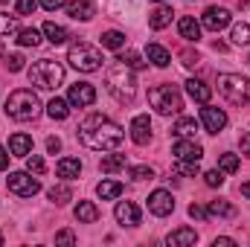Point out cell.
Here are the masks:
<instances>
[{
    "instance_id": "obj_52",
    "label": "cell",
    "mask_w": 250,
    "mask_h": 247,
    "mask_svg": "<svg viewBox=\"0 0 250 247\" xmlns=\"http://www.w3.org/2000/svg\"><path fill=\"white\" fill-rule=\"evenodd\" d=\"M242 195H245V198H250V184H245V186H242Z\"/></svg>"
},
{
    "instance_id": "obj_40",
    "label": "cell",
    "mask_w": 250,
    "mask_h": 247,
    "mask_svg": "<svg viewBox=\"0 0 250 247\" xmlns=\"http://www.w3.org/2000/svg\"><path fill=\"white\" fill-rule=\"evenodd\" d=\"M204 184L212 186V189H215V186H221V184H224V172H221V169H209V172L204 175Z\"/></svg>"
},
{
    "instance_id": "obj_37",
    "label": "cell",
    "mask_w": 250,
    "mask_h": 247,
    "mask_svg": "<svg viewBox=\"0 0 250 247\" xmlns=\"http://www.w3.org/2000/svg\"><path fill=\"white\" fill-rule=\"evenodd\" d=\"M120 62H125L128 67H131V70H143V67H146V62H143V56H140V53H134V50H128V53H123V56H120Z\"/></svg>"
},
{
    "instance_id": "obj_13",
    "label": "cell",
    "mask_w": 250,
    "mask_h": 247,
    "mask_svg": "<svg viewBox=\"0 0 250 247\" xmlns=\"http://www.w3.org/2000/svg\"><path fill=\"white\" fill-rule=\"evenodd\" d=\"M172 154L175 160H201L204 148L195 143V137H178V143L172 145Z\"/></svg>"
},
{
    "instance_id": "obj_6",
    "label": "cell",
    "mask_w": 250,
    "mask_h": 247,
    "mask_svg": "<svg viewBox=\"0 0 250 247\" xmlns=\"http://www.w3.org/2000/svg\"><path fill=\"white\" fill-rule=\"evenodd\" d=\"M67 62H70V67H76L79 73H96L102 67V53L93 44H87V41H76L67 50Z\"/></svg>"
},
{
    "instance_id": "obj_15",
    "label": "cell",
    "mask_w": 250,
    "mask_h": 247,
    "mask_svg": "<svg viewBox=\"0 0 250 247\" xmlns=\"http://www.w3.org/2000/svg\"><path fill=\"white\" fill-rule=\"evenodd\" d=\"M114 215H117V221L123 227H137L140 224V206L134 201H120L117 209H114Z\"/></svg>"
},
{
    "instance_id": "obj_11",
    "label": "cell",
    "mask_w": 250,
    "mask_h": 247,
    "mask_svg": "<svg viewBox=\"0 0 250 247\" xmlns=\"http://www.w3.org/2000/svg\"><path fill=\"white\" fill-rule=\"evenodd\" d=\"M67 102L76 105V108H87V105L96 102V87L87 84V82H79V84H73V87L67 90Z\"/></svg>"
},
{
    "instance_id": "obj_2",
    "label": "cell",
    "mask_w": 250,
    "mask_h": 247,
    "mask_svg": "<svg viewBox=\"0 0 250 247\" xmlns=\"http://www.w3.org/2000/svg\"><path fill=\"white\" fill-rule=\"evenodd\" d=\"M105 87H108V93L117 102H131L134 93H137V79H134L131 67L117 59V62L108 67V73H105Z\"/></svg>"
},
{
    "instance_id": "obj_36",
    "label": "cell",
    "mask_w": 250,
    "mask_h": 247,
    "mask_svg": "<svg viewBox=\"0 0 250 247\" xmlns=\"http://www.w3.org/2000/svg\"><path fill=\"white\" fill-rule=\"evenodd\" d=\"M128 178L131 181H151L154 178V169L151 166H131L128 169Z\"/></svg>"
},
{
    "instance_id": "obj_49",
    "label": "cell",
    "mask_w": 250,
    "mask_h": 247,
    "mask_svg": "<svg viewBox=\"0 0 250 247\" xmlns=\"http://www.w3.org/2000/svg\"><path fill=\"white\" fill-rule=\"evenodd\" d=\"M239 145H242V154H248V157H250V134H242Z\"/></svg>"
},
{
    "instance_id": "obj_48",
    "label": "cell",
    "mask_w": 250,
    "mask_h": 247,
    "mask_svg": "<svg viewBox=\"0 0 250 247\" xmlns=\"http://www.w3.org/2000/svg\"><path fill=\"white\" fill-rule=\"evenodd\" d=\"M47 151H50V154L62 151V140H59V137H50V140H47Z\"/></svg>"
},
{
    "instance_id": "obj_7",
    "label": "cell",
    "mask_w": 250,
    "mask_h": 247,
    "mask_svg": "<svg viewBox=\"0 0 250 247\" xmlns=\"http://www.w3.org/2000/svg\"><path fill=\"white\" fill-rule=\"evenodd\" d=\"M148 102L151 108L160 114V117H169V114H178L184 108V99H181V90L175 84H157L148 90Z\"/></svg>"
},
{
    "instance_id": "obj_4",
    "label": "cell",
    "mask_w": 250,
    "mask_h": 247,
    "mask_svg": "<svg viewBox=\"0 0 250 247\" xmlns=\"http://www.w3.org/2000/svg\"><path fill=\"white\" fill-rule=\"evenodd\" d=\"M218 93L236 105V108H248L250 105V79L242 73H221L218 76Z\"/></svg>"
},
{
    "instance_id": "obj_19",
    "label": "cell",
    "mask_w": 250,
    "mask_h": 247,
    "mask_svg": "<svg viewBox=\"0 0 250 247\" xmlns=\"http://www.w3.org/2000/svg\"><path fill=\"white\" fill-rule=\"evenodd\" d=\"M195 242H198V233H195L192 227H181V230L169 233V239H166L169 247H192Z\"/></svg>"
},
{
    "instance_id": "obj_30",
    "label": "cell",
    "mask_w": 250,
    "mask_h": 247,
    "mask_svg": "<svg viewBox=\"0 0 250 247\" xmlns=\"http://www.w3.org/2000/svg\"><path fill=\"white\" fill-rule=\"evenodd\" d=\"M102 47H108V50H123L125 47V35L120 29H108V32H102Z\"/></svg>"
},
{
    "instance_id": "obj_50",
    "label": "cell",
    "mask_w": 250,
    "mask_h": 247,
    "mask_svg": "<svg viewBox=\"0 0 250 247\" xmlns=\"http://www.w3.org/2000/svg\"><path fill=\"white\" fill-rule=\"evenodd\" d=\"M9 157H12V154L0 145V169H9Z\"/></svg>"
},
{
    "instance_id": "obj_9",
    "label": "cell",
    "mask_w": 250,
    "mask_h": 247,
    "mask_svg": "<svg viewBox=\"0 0 250 247\" xmlns=\"http://www.w3.org/2000/svg\"><path fill=\"white\" fill-rule=\"evenodd\" d=\"M148 212L157 215V218L172 215V212H175V198H172V192H166V189H154V192L148 195Z\"/></svg>"
},
{
    "instance_id": "obj_29",
    "label": "cell",
    "mask_w": 250,
    "mask_h": 247,
    "mask_svg": "<svg viewBox=\"0 0 250 247\" xmlns=\"http://www.w3.org/2000/svg\"><path fill=\"white\" fill-rule=\"evenodd\" d=\"M172 131H175V137H195V134H198V123H195L192 117H181Z\"/></svg>"
},
{
    "instance_id": "obj_32",
    "label": "cell",
    "mask_w": 250,
    "mask_h": 247,
    "mask_svg": "<svg viewBox=\"0 0 250 247\" xmlns=\"http://www.w3.org/2000/svg\"><path fill=\"white\" fill-rule=\"evenodd\" d=\"M230 38H233L236 47H248L250 44V23H236L233 32H230Z\"/></svg>"
},
{
    "instance_id": "obj_16",
    "label": "cell",
    "mask_w": 250,
    "mask_h": 247,
    "mask_svg": "<svg viewBox=\"0 0 250 247\" xmlns=\"http://www.w3.org/2000/svg\"><path fill=\"white\" fill-rule=\"evenodd\" d=\"M187 93L192 102H198V105H207L209 99H212V87L209 84H204L201 79H189L187 82Z\"/></svg>"
},
{
    "instance_id": "obj_8",
    "label": "cell",
    "mask_w": 250,
    "mask_h": 247,
    "mask_svg": "<svg viewBox=\"0 0 250 247\" xmlns=\"http://www.w3.org/2000/svg\"><path fill=\"white\" fill-rule=\"evenodd\" d=\"M6 186H9V192H15V195H21V198H32V195L41 189L38 178H32V172H9Z\"/></svg>"
},
{
    "instance_id": "obj_21",
    "label": "cell",
    "mask_w": 250,
    "mask_h": 247,
    "mask_svg": "<svg viewBox=\"0 0 250 247\" xmlns=\"http://www.w3.org/2000/svg\"><path fill=\"white\" fill-rule=\"evenodd\" d=\"M56 172H59V178H64V181H73V178L82 175V160H76V157H62L59 166H56Z\"/></svg>"
},
{
    "instance_id": "obj_35",
    "label": "cell",
    "mask_w": 250,
    "mask_h": 247,
    "mask_svg": "<svg viewBox=\"0 0 250 247\" xmlns=\"http://www.w3.org/2000/svg\"><path fill=\"white\" fill-rule=\"evenodd\" d=\"M175 172L187 175V178H195L201 172V166H198V160H175Z\"/></svg>"
},
{
    "instance_id": "obj_10",
    "label": "cell",
    "mask_w": 250,
    "mask_h": 247,
    "mask_svg": "<svg viewBox=\"0 0 250 247\" xmlns=\"http://www.w3.org/2000/svg\"><path fill=\"white\" fill-rule=\"evenodd\" d=\"M201 26L209 29V32H221L224 26H230V12L221 9V6H209V9L201 15Z\"/></svg>"
},
{
    "instance_id": "obj_43",
    "label": "cell",
    "mask_w": 250,
    "mask_h": 247,
    "mask_svg": "<svg viewBox=\"0 0 250 247\" xmlns=\"http://www.w3.org/2000/svg\"><path fill=\"white\" fill-rule=\"evenodd\" d=\"M35 6H38V0H18V3H15V12H18V15H32Z\"/></svg>"
},
{
    "instance_id": "obj_18",
    "label": "cell",
    "mask_w": 250,
    "mask_h": 247,
    "mask_svg": "<svg viewBox=\"0 0 250 247\" xmlns=\"http://www.w3.org/2000/svg\"><path fill=\"white\" fill-rule=\"evenodd\" d=\"M9 154H15V157L32 154V137L29 134H12L9 137Z\"/></svg>"
},
{
    "instance_id": "obj_45",
    "label": "cell",
    "mask_w": 250,
    "mask_h": 247,
    "mask_svg": "<svg viewBox=\"0 0 250 247\" xmlns=\"http://www.w3.org/2000/svg\"><path fill=\"white\" fill-rule=\"evenodd\" d=\"M189 218L204 221V218H207V209H204V206H198V204H192V206H189Z\"/></svg>"
},
{
    "instance_id": "obj_31",
    "label": "cell",
    "mask_w": 250,
    "mask_h": 247,
    "mask_svg": "<svg viewBox=\"0 0 250 247\" xmlns=\"http://www.w3.org/2000/svg\"><path fill=\"white\" fill-rule=\"evenodd\" d=\"M120 169H125V154H108V157H102V172L105 175H114Z\"/></svg>"
},
{
    "instance_id": "obj_23",
    "label": "cell",
    "mask_w": 250,
    "mask_h": 247,
    "mask_svg": "<svg viewBox=\"0 0 250 247\" xmlns=\"http://www.w3.org/2000/svg\"><path fill=\"white\" fill-rule=\"evenodd\" d=\"M172 6H157L151 15H148V23H151V29H166L169 23H172Z\"/></svg>"
},
{
    "instance_id": "obj_3",
    "label": "cell",
    "mask_w": 250,
    "mask_h": 247,
    "mask_svg": "<svg viewBox=\"0 0 250 247\" xmlns=\"http://www.w3.org/2000/svg\"><path fill=\"white\" fill-rule=\"evenodd\" d=\"M3 111H6V117H12V120H18V123H29V120H35V117L41 114V99H38L35 90L21 87V90H12V93L6 96Z\"/></svg>"
},
{
    "instance_id": "obj_28",
    "label": "cell",
    "mask_w": 250,
    "mask_h": 247,
    "mask_svg": "<svg viewBox=\"0 0 250 247\" xmlns=\"http://www.w3.org/2000/svg\"><path fill=\"white\" fill-rule=\"evenodd\" d=\"M47 114H50V120H59V123H62V120H67V117H70V102L56 96V99L47 105Z\"/></svg>"
},
{
    "instance_id": "obj_42",
    "label": "cell",
    "mask_w": 250,
    "mask_h": 247,
    "mask_svg": "<svg viewBox=\"0 0 250 247\" xmlns=\"http://www.w3.org/2000/svg\"><path fill=\"white\" fill-rule=\"evenodd\" d=\"M26 59H23V56H21V53H12V56H9V59H6V67H9V70H12V73H21V70H23V67H26Z\"/></svg>"
},
{
    "instance_id": "obj_51",
    "label": "cell",
    "mask_w": 250,
    "mask_h": 247,
    "mask_svg": "<svg viewBox=\"0 0 250 247\" xmlns=\"http://www.w3.org/2000/svg\"><path fill=\"white\" fill-rule=\"evenodd\" d=\"M212 245H215V247H233L236 242H233V239H215Z\"/></svg>"
},
{
    "instance_id": "obj_26",
    "label": "cell",
    "mask_w": 250,
    "mask_h": 247,
    "mask_svg": "<svg viewBox=\"0 0 250 247\" xmlns=\"http://www.w3.org/2000/svg\"><path fill=\"white\" fill-rule=\"evenodd\" d=\"M207 215H212V218H233L236 215V206L227 204V201H209Z\"/></svg>"
},
{
    "instance_id": "obj_5",
    "label": "cell",
    "mask_w": 250,
    "mask_h": 247,
    "mask_svg": "<svg viewBox=\"0 0 250 247\" xmlns=\"http://www.w3.org/2000/svg\"><path fill=\"white\" fill-rule=\"evenodd\" d=\"M26 76H29V84L41 90H56L64 82V67L53 59H38L32 67H26Z\"/></svg>"
},
{
    "instance_id": "obj_33",
    "label": "cell",
    "mask_w": 250,
    "mask_h": 247,
    "mask_svg": "<svg viewBox=\"0 0 250 247\" xmlns=\"http://www.w3.org/2000/svg\"><path fill=\"white\" fill-rule=\"evenodd\" d=\"M18 44L21 47H38L41 44V32L38 29H18Z\"/></svg>"
},
{
    "instance_id": "obj_20",
    "label": "cell",
    "mask_w": 250,
    "mask_h": 247,
    "mask_svg": "<svg viewBox=\"0 0 250 247\" xmlns=\"http://www.w3.org/2000/svg\"><path fill=\"white\" fill-rule=\"evenodd\" d=\"M76 218H79V224H96V221H99L96 204H93V201H79V204H76Z\"/></svg>"
},
{
    "instance_id": "obj_39",
    "label": "cell",
    "mask_w": 250,
    "mask_h": 247,
    "mask_svg": "<svg viewBox=\"0 0 250 247\" xmlns=\"http://www.w3.org/2000/svg\"><path fill=\"white\" fill-rule=\"evenodd\" d=\"M218 169H221V172H236V169H239V157H236V154H221Z\"/></svg>"
},
{
    "instance_id": "obj_41",
    "label": "cell",
    "mask_w": 250,
    "mask_h": 247,
    "mask_svg": "<svg viewBox=\"0 0 250 247\" xmlns=\"http://www.w3.org/2000/svg\"><path fill=\"white\" fill-rule=\"evenodd\" d=\"M12 32H18V21L9 15H0V35H12Z\"/></svg>"
},
{
    "instance_id": "obj_22",
    "label": "cell",
    "mask_w": 250,
    "mask_h": 247,
    "mask_svg": "<svg viewBox=\"0 0 250 247\" xmlns=\"http://www.w3.org/2000/svg\"><path fill=\"white\" fill-rule=\"evenodd\" d=\"M146 59L154 64V67H169V64H172L169 50H166V47H160V44H148V47H146Z\"/></svg>"
},
{
    "instance_id": "obj_54",
    "label": "cell",
    "mask_w": 250,
    "mask_h": 247,
    "mask_svg": "<svg viewBox=\"0 0 250 247\" xmlns=\"http://www.w3.org/2000/svg\"><path fill=\"white\" fill-rule=\"evenodd\" d=\"M0 245H3V233H0Z\"/></svg>"
},
{
    "instance_id": "obj_24",
    "label": "cell",
    "mask_w": 250,
    "mask_h": 247,
    "mask_svg": "<svg viewBox=\"0 0 250 247\" xmlns=\"http://www.w3.org/2000/svg\"><path fill=\"white\" fill-rule=\"evenodd\" d=\"M178 32H181V38H187V41H198V38H201V23H198L195 18H181V21H178Z\"/></svg>"
},
{
    "instance_id": "obj_53",
    "label": "cell",
    "mask_w": 250,
    "mask_h": 247,
    "mask_svg": "<svg viewBox=\"0 0 250 247\" xmlns=\"http://www.w3.org/2000/svg\"><path fill=\"white\" fill-rule=\"evenodd\" d=\"M154 3H166V0H154Z\"/></svg>"
},
{
    "instance_id": "obj_17",
    "label": "cell",
    "mask_w": 250,
    "mask_h": 247,
    "mask_svg": "<svg viewBox=\"0 0 250 247\" xmlns=\"http://www.w3.org/2000/svg\"><path fill=\"white\" fill-rule=\"evenodd\" d=\"M67 15L73 21H90L96 15V6H93V0H73V3H67Z\"/></svg>"
},
{
    "instance_id": "obj_34",
    "label": "cell",
    "mask_w": 250,
    "mask_h": 247,
    "mask_svg": "<svg viewBox=\"0 0 250 247\" xmlns=\"http://www.w3.org/2000/svg\"><path fill=\"white\" fill-rule=\"evenodd\" d=\"M47 195H50V201H53V204H59V206H62V204H67V201L73 198V192H70V186H67V184L53 186V189H50Z\"/></svg>"
},
{
    "instance_id": "obj_1",
    "label": "cell",
    "mask_w": 250,
    "mask_h": 247,
    "mask_svg": "<svg viewBox=\"0 0 250 247\" xmlns=\"http://www.w3.org/2000/svg\"><path fill=\"white\" fill-rule=\"evenodd\" d=\"M79 137L93 151H117L123 145L125 134L114 120H108L102 114H90L87 120H82V125H79Z\"/></svg>"
},
{
    "instance_id": "obj_47",
    "label": "cell",
    "mask_w": 250,
    "mask_h": 247,
    "mask_svg": "<svg viewBox=\"0 0 250 247\" xmlns=\"http://www.w3.org/2000/svg\"><path fill=\"white\" fill-rule=\"evenodd\" d=\"M181 59H184V64H187V67H198V56H195V53H189V50H184V53H181Z\"/></svg>"
},
{
    "instance_id": "obj_44",
    "label": "cell",
    "mask_w": 250,
    "mask_h": 247,
    "mask_svg": "<svg viewBox=\"0 0 250 247\" xmlns=\"http://www.w3.org/2000/svg\"><path fill=\"white\" fill-rule=\"evenodd\" d=\"M56 245H76V236L70 230H62V233H56Z\"/></svg>"
},
{
    "instance_id": "obj_25",
    "label": "cell",
    "mask_w": 250,
    "mask_h": 247,
    "mask_svg": "<svg viewBox=\"0 0 250 247\" xmlns=\"http://www.w3.org/2000/svg\"><path fill=\"white\" fill-rule=\"evenodd\" d=\"M44 35H47V41L50 44H67V38H70V32L64 29V26H59V23H53V21H47L44 23Z\"/></svg>"
},
{
    "instance_id": "obj_46",
    "label": "cell",
    "mask_w": 250,
    "mask_h": 247,
    "mask_svg": "<svg viewBox=\"0 0 250 247\" xmlns=\"http://www.w3.org/2000/svg\"><path fill=\"white\" fill-rule=\"evenodd\" d=\"M47 12H56V9H62V6H67V0H38Z\"/></svg>"
},
{
    "instance_id": "obj_27",
    "label": "cell",
    "mask_w": 250,
    "mask_h": 247,
    "mask_svg": "<svg viewBox=\"0 0 250 247\" xmlns=\"http://www.w3.org/2000/svg\"><path fill=\"white\" fill-rule=\"evenodd\" d=\"M96 195H99L102 201H114V198L123 195V184H120V181H102V184L96 186Z\"/></svg>"
},
{
    "instance_id": "obj_55",
    "label": "cell",
    "mask_w": 250,
    "mask_h": 247,
    "mask_svg": "<svg viewBox=\"0 0 250 247\" xmlns=\"http://www.w3.org/2000/svg\"><path fill=\"white\" fill-rule=\"evenodd\" d=\"M0 3H6V0H0Z\"/></svg>"
},
{
    "instance_id": "obj_12",
    "label": "cell",
    "mask_w": 250,
    "mask_h": 247,
    "mask_svg": "<svg viewBox=\"0 0 250 247\" xmlns=\"http://www.w3.org/2000/svg\"><path fill=\"white\" fill-rule=\"evenodd\" d=\"M201 123L207 128V134H218V131L227 128V114H224L221 108H212V105L207 102L204 111H201Z\"/></svg>"
},
{
    "instance_id": "obj_14",
    "label": "cell",
    "mask_w": 250,
    "mask_h": 247,
    "mask_svg": "<svg viewBox=\"0 0 250 247\" xmlns=\"http://www.w3.org/2000/svg\"><path fill=\"white\" fill-rule=\"evenodd\" d=\"M128 131H131V140H134L137 145H148V143H151V120H148L146 114L134 117Z\"/></svg>"
},
{
    "instance_id": "obj_38",
    "label": "cell",
    "mask_w": 250,
    "mask_h": 247,
    "mask_svg": "<svg viewBox=\"0 0 250 247\" xmlns=\"http://www.w3.org/2000/svg\"><path fill=\"white\" fill-rule=\"evenodd\" d=\"M44 160H41V154H26V172H32V175H44Z\"/></svg>"
}]
</instances>
